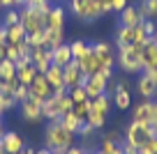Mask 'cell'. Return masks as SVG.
<instances>
[{
  "label": "cell",
  "mask_w": 157,
  "mask_h": 154,
  "mask_svg": "<svg viewBox=\"0 0 157 154\" xmlns=\"http://www.w3.org/2000/svg\"><path fill=\"white\" fill-rule=\"evenodd\" d=\"M72 145H76V136L69 134L58 120L46 124V129H44V147L49 149V152H65V149H69Z\"/></svg>",
  "instance_id": "cell-1"
},
{
  "label": "cell",
  "mask_w": 157,
  "mask_h": 154,
  "mask_svg": "<svg viewBox=\"0 0 157 154\" xmlns=\"http://www.w3.org/2000/svg\"><path fill=\"white\" fill-rule=\"evenodd\" d=\"M69 12H72V16L76 21H81V23H95V21H99L102 16L111 14L99 0H74V2H69Z\"/></svg>",
  "instance_id": "cell-2"
},
{
  "label": "cell",
  "mask_w": 157,
  "mask_h": 154,
  "mask_svg": "<svg viewBox=\"0 0 157 154\" xmlns=\"http://www.w3.org/2000/svg\"><path fill=\"white\" fill-rule=\"evenodd\" d=\"M116 64L127 76H139L143 72L141 46H120L116 48Z\"/></svg>",
  "instance_id": "cell-3"
},
{
  "label": "cell",
  "mask_w": 157,
  "mask_h": 154,
  "mask_svg": "<svg viewBox=\"0 0 157 154\" xmlns=\"http://www.w3.org/2000/svg\"><path fill=\"white\" fill-rule=\"evenodd\" d=\"M69 111H72V99L67 97V90L53 92V94L42 104V115H44V120H49V122L60 120V117H63L65 113H69Z\"/></svg>",
  "instance_id": "cell-4"
},
{
  "label": "cell",
  "mask_w": 157,
  "mask_h": 154,
  "mask_svg": "<svg viewBox=\"0 0 157 154\" xmlns=\"http://www.w3.org/2000/svg\"><path fill=\"white\" fill-rule=\"evenodd\" d=\"M152 136H157L155 127L146 124V122H136V120H129V124L125 127V131H123V140H125V143H129L132 147H136V149L143 147Z\"/></svg>",
  "instance_id": "cell-5"
},
{
  "label": "cell",
  "mask_w": 157,
  "mask_h": 154,
  "mask_svg": "<svg viewBox=\"0 0 157 154\" xmlns=\"http://www.w3.org/2000/svg\"><path fill=\"white\" fill-rule=\"evenodd\" d=\"M44 14H46V12L35 9V7H30V5L19 7V23L23 25L25 35L44 32Z\"/></svg>",
  "instance_id": "cell-6"
},
{
  "label": "cell",
  "mask_w": 157,
  "mask_h": 154,
  "mask_svg": "<svg viewBox=\"0 0 157 154\" xmlns=\"http://www.w3.org/2000/svg\"><path fill=\"white\" fill-rule=\"evenodd\" d=\"M146 39H148V35H146V30H143L141 25H136V28L118 25V30H116V48H120V46H141Z\"/></svg>",
  "instance_id": "cell-7"
},
{
  "label": "cell",
  "mask_w": 157,
  "mask_h": 154,
  "mask_svg": "<svg viewBox=\"0 0 157 154\" xmlns=\"http://www.w3.org/2000/svg\"><path fill=\"white\" fill-rule=\"evenodd\" d=\"M132 120L155 124L157 122V104L155 99H141L136 106H132Z\"/></svg>",
  "instance_id": "cell-8"
},
{
  "label": "cell",
  "mask_w": 157,
  "mask_h": 154,
  "mask_svg": "<svg viewBox=\"0 0 157 154\" xmlns=\"http://www.w3.org/2000/svg\"><path fill=\"white\" fill-rule=\"evenodd\" d=\"M90 51L97 55V60L102 62V67L106 69H116V46L111 42H93Z\"/></svg>",
  "instance_id": "cell-9"
},
{
  "label": "cell",
  "mask_w": 157,
  "mask_h": 154,
  "mask_svg": "<svg viewBox=\"0 0 157 154\" xmlns=\"http://www.w3.org/2000/svg\"><path fill=\"white\" fill-rule=\"evenodd\" d=\"M109 81H111V76H106V74H93V76L86 78L83 83V90L88 92V97L93 99V97H99V94H106L109 90Z\"/></svg>",
  "instance_id": "cell-10"
},
{
  "label": "cell",
  "mask_w": 157,
  "mask_h": 154,
  "mask_svg": "<svg viewBox=\"0 0 157 154\" xmlns=\"http://www.w3.org/2000/svg\"><path fill=\"white\" fill-rule=\"evenodd\" d=\"M65 23H67V12H65L63 5H51L44 14V28L49 30H65Z\"/></svg>",
  "instance_id": "cell-11"
},
{
  "label": "cell",
  "mask_w": 157,
  "mask_h": 154,
  "mask_svg": "<svg viewBox=\"0 0 157 154\" xmlns=\"http://www.w3.org/2000/svg\"><path fill=\"white\" fill-rule=\"evenodd\" d=\"M16 81L21 83V85H30V83L35 81V76H37V67L33 64V60H30V55H23L21 60H16Z\"/></svg>",
  "instance_id": "cell-12"
},
{
  "label": "cell",
  "mask_w": 157,
  "mask_h": 154,
  "mask_svg": "<svg viewBox=\"0 0 157 154\" xmlns=\"http://www.w3.org/2000/svg\"><path fill=\"white\" fill-rule=\"evenodd\" d=\"M19 113H21V117H23L25 122L44 120V115H42V101H37L35 97H28V99L21 101L19 104Z\"/></svg>",
  "instance_id": "cell-13"
},
{
  "label": "cell",
  "mask_w": 157,
  "mask_h": 154,
  "mask_svg": "<svg viewBox=\"0 0 157 154\" xmlns=\"http://www.w3.org/2000/svg\"><path fill=\"white\" fill-rule=\"evenodd\" d=\"M113 106L118 108V111H129L132 108V97H129V85L127 81H118L116 85H113Z\"/></svg>",
  "instance_id": "cell-14"
},
{
  "label": "cell",
  "mask_w": 157,
  "mask_h": 154,
  "mask_svg": "<svg viewBox=\"0 0 157 154\" xmlns=\"http://www.w3.org/2000/svg\"><path fill=\"white\" fill-rule=\"evenodd\" d=\"M0 145H2V152L5 154H19L21 149L25 147V140H23V136H21L19 131L7 129L5 134H2V138H0Z\"/></svg>",
  "instance_id": "cell-15"
},
{
  "label": "cell",
  "mask_w": 157,
  "mask_h": 154,
  "mask_svg": "<svg viewBox=\"0 0 157 154\" xmlns=\"http://www.w3.org/2000/svg\"><path fill=\"white\" fill-rule=\"evenodd\" d=\"M28 90H30V97H35V99L42 101V104H44V101L53 94V87L49 85V81H46L44 74H37V76H35V81L28 85Z\"/></svg>",
  "instance_id": "cell-16"
},
{
  "label": "cell",
  "mask_w": 157,
  "mask_h": 154,
  "mask_svg": "<svg viewBox=\"0 0 157 154\" xmlns=\"http://www.w3.org/2000/svg\"><path fill=\"white\" fill-rule=\"evenodd\" d=\"M136 92L141 99H155L157 97V81L150 76V74L141 72L136 78Z\"/></svg>",
  "instance_id": "cell-17"
},
{
  "label": "cell",
  "mask_w": 157,
  "mask_h": 154,
  "mask_svg": "<svg viewBox=\"0 0 157 154\" xmlns=\"http://www.w3.org/2000/svg\"><path fill=\"white\" fill-rule=\"evenodd\" d=\"M28 55H30V60H33V64L37 67L39 74H44L46 69L53 64V62H51V51L46 46H33Z\"/></svg>",
  "instance_id": "cell-18"
},
{
  "label": "cell",
  "mask_w": 157,
  "mask_h": 154,
  "mask_svg": "<svg viewBox=\"0 0 157 154\" xmlns=\"http://www.w3.org/2000/svg\"><path fill=\"white\" fill-rule=\"evenodd\" d=\"M143 23V14L139 12V5H127L120 14H118V25L125 28H136Z\"/></svg>",
  "instance_id": "cell-19"
},
{
  "label": "cell",
  "mask_w": 157,
  "mask_h": 154,
  "mask_svg": "<svg viewBox=\"0 0 157 154\" xmlns=\"http://www.w3.org/2000/svg\"><path fill=\"white\" fill-rule=\"evenodd\" d=\"M63 74H65V87H67V90L78 87V85L86 83V74L81 72V67H78L76 62H69L67 67H63Z\"/></svg>",
  "instance_id": "cell-20"
},
{
  "label": "cell",
  "mask_w": 157,
  "mask_h": 154,
  "mask_svg": "<svg viewBox=\"0 0 157 154\" xmlns=\"http://www.w3.org/2000/svg\"><path fill=\"white\" fill-rule=\"evenodd\" d=\"M76 64L81 67V72L86 74V78L93 76V74H99L102 69H106V67H102V62L97 60V55H95L93 51H88V53H86L81 60H76Z\"/></svg>",
  "instance_id": "cell-21"
},
{
  "label": "cell",
  "mask_w": 157,
  "mask_h": 154,
  "mask_svg": "<svg viewBox=\"0 0 157 154\" xmlns=\"http://www.w3.org/2000/svg\"><path fill=\"white\" fill-rule=\"evenodd\" d=\"M44 76H46V81H49V85L53 87V92L67 90V87H65V74H63V67H58V64H51V67L44 72Z\"/></svg>",
  "instance_id": "cell-22"
},
{
  "label": "cell",
  "mask_w": 157,
  "mask_h": 154,
  "mask_svg": "<svg viewBox=\"0 0 157 154\" xmlns=\"http://www.w3.org/2000/svg\"><path fill=\"white\" fill-rule=\"evenodd\" d=\"M51 62L58 64V67H67L69 62H74L72 51H69V42L60 44L58 48H53V51H51Z\"/></svg>",
  "instance_id": "cell-23"
},
{
  "label": "cell",
  "mask_w": 157,
  "mask_h": 154,
  "mask_svg": "<svg viewBox=\"0 0 157 154\" xmlns=\"http://www.w3.org/2000/svg\"><path fill=\"white\" fill-rule=\"evenodd\" d=\"M111 104H113V99L109 94H99V97H93L90 99V111L93 113H99V115H104V117H109V111H111Z\"/></svg>",
  "instance_id": "cell-24"
},
{
  "label": "cell",
  "mask_w": 157,
  "mask_h": 154,
  "mask_svg": "<svg viewBox=\"0 0 157 154\" xmlns=\"http://www.w3.org/2000/svg\"><path fill=\"white\" fill-rule=\"evenodd\" d=\"M60 44H65V30L44 28V44H42V46H46L49 51H53V48H58Z\"/></svg>",
  "instance_id": "cell-25"
},
{
  "label": "cell",
  "mask_w": 157,
  "mask_h": 154,
  "mask_svg": "<svg viewBox=\"0 0 157 154\" xmlns=\"http://www.w3.org/2000/svg\"><path fill=\"white\" fill-rule=\"evenodd\" d=\"M16 106H19V101H16L14 92L7 90V87H2V90H0V115H5V113L14 111Z\"/></svg>",
  "instance_id": "cell-26"
},
{
  "label": "cell",
  "mask_w": 157,
  "mask_h": 154,
  "mask_svg": "<svg viewBox=\"0 0 157 154\" xmlns=\"http://www.w3.org/2000/svg\"><path fill=\"white\" fill-rule=\"evenodd\" d=\"M30 53V46L25 42H16V44H7V60H12V62H16V60H21L23 55Z\"/></svg>",
  "instance_id": "cell-27"
},
{
  "label": "cell",
  "mask_w": 157,
  "mask_h": 154,
  "mask_svg": "<svg viewBox=\"0 0 157 154\" xmlns=\"http://www.w3.org/2000/svg\"><path fill=\"white\" fill-rule=\"evenodd\" d=\"M99 152H104V154H125L123 152V143H118V140H111V138H106V136H102L99 138Z\"/></svg>",
  "instance_id": "cell-28"
},
{
  "label": "cell",
  "mask_w": 157,
  "mask_h": 154,
  "mask_svg": "<svg viewBox=\"0 0 157 154\" xmlns=\"http://www.w3.org/2000/svg\"><path fill=\"white\" fill-rule=\"evenodd\" d=\"M5 42H7V44L25 42V30H23V25L16 23V25H10V28H5Z\"/></svg>",
  "instance_id": "cell-29"
},
{
  "label": "cell",
  "mask_w": 157,
  "mask_h": 154,
  "mask_svg": "<svg viewBox=\"0 0 157 154\" xmlns=\"http://www.w3.org/2000/svg\"><path fill=\"white\" fill-rule=\"evenodd\" d=\"M0 78L5 81V85L7 83H12V81H16V64L12 62V60H0Z\"/></svg>",
  "instance_id": "cell-30"
},
{
  "label": "cell",
  "mask_w": 157,
  "mask_h": 154,
  "mask_svg": "<svg viewBox=\"0 0 157 154\" xmlns=\"http://www.w3.org/2000/svg\"><path fill=\"white\" fill-rule=\"evenodd\" d=\"M60 124H63L65 127V129H67L69 131V134H74V136H76L78 134V129H81V124H83V122H81V120H78V117L76 115H74V113L72 111H69V113H65V115L63 117H60Z\"/></svg>",
  "instance_id": "cell-31"
},
{
  "label": "cell",
  "mask_w": 157,
  "mask_h": 154,
  "mask_svg": "<svg viewBox=\"0 0 157 154\" xmlns=\"http://www.w3.org/2000/svg\"><path fill=\"white\" fill-rule=\"evenodd\" d=\"M69 51H72V58H74V62H76V60H81L90 51V44L86 42V39H74V42H69Z\"/></svg>",
  "instance_id": "cell-32"
},
{
  "label": "cell",
  "mask_w": 157,
  "mask_h": 154,
  "mask_svg": "<svg viewBox=\"0 0 157 154\" xmlns=\"http://www.w3.org/2000/svg\"><path fill=\"white\" fill-rule=\"evenodd\" d=\"M139 12L143 19H157V0H139Z\"/></svg>",
  "instance_id": "cell-33"
},
{
  "label": "cell",
  "mask_w": 157,
  "mask_h": 154,
  "mask_svg": "<svg viewBox=\"0 0 157 154\" xmlns=\"http://www.w3.org/2000/svg\"><path fill=\"white\" fill-rule=\"evenodd\" d=\"M67 97L72 99V106L74 104H83V101H88V92L83 90V85H78V87H72V90H67Z\"/></svg>",
  "instance_id": "cell-34"
},
{
  "label": "cell",
  "mask_w": 157,
  "mask_h": 154,
  "mask_svg": "<svg viewBox=\"0 0 157 154\" xmlns=\"http://www.w3.org/2000/svg\"><path fill=\"white\" fill-rule=\"evenodd\" d=\"M72 113H74L81 122H86V120H88V115H90V99L83 101V104H74V106H72Z\"/></svg>",
  "instance_id": "cell-35"
},
{
  "label": "cell",
  "mask_w": 157,
  "mask_h": 154,
  "mask_svg": "<svg viewBox=\"0 0 157 154\" xmlns=\"http://www.w3.org/2000/svg\"><path fill=\"white\" fill-rule=\"evenodd\" d=\"M19 23V9H5L2 12V19H0V25H5V28H10V25H16Z\"/></svg>",
  "instance_id": "cell-36"
},
{
  "label": "cell",
  "mask_w": 157,
  "mask_h": 154,
  "mask_svg": "<svg viewBox=\"0 0 157 154\" xmlns=\"http://www.w3.org/2000/svg\"><path fill=\"white\" fill-rule=\"evenodd\" d=\"M139 154H157V136H152L143 147H139Z\"/></svg>",
  "instance_id": "cell-37"
},
{
  "label": "cell",
  "mask_w": 157,
  "mask_h": 154,
  "mask_svg": "<svg viewBox=\"0 0 157 154\" xmlns=\"http://www.w3.org/2000/svg\"><path fill=\"white\" fill-rule=\"evenodd\" d=\"M12 92H14V97H16V101H19V104H21L23 99H28V97H30V90H28V85H21V83H19V85H16Z\"/></svg>",
  "instance_id": "cell-38"
},
{
  "label": "cell",
  "mask_w": 157,
  "mask_h": 154,
  "mask_svg": "<svg viewBox=\"0 0 157 154\" xmlns=\"http://www.w3.org/2000/svg\"><path fill=\"white\" fill-rule=\"evenodd\" d=\"M23 5H30V7H35V9H42V12H46L53 2L51 0H25Z\"/></svg>",
  "instance_id": "cell-39"
},
{
  "label": "cell",
  "mask_w": 157,
  "mask_h": 154,
  "mask_svg": "<svg viewBox=\"0 0 157 154\" xmlns=\"http://www.w3.org/2000/svg\"><path fill=\"white\" fill-rule=\"evenodd\" d=\"M141 28L146 30V35H148V37H155V30H157V23H155V19H143Z\"/></svg>",
  "instance_id": "cell-40"
},
{
  "label": "cell",
  "mask_w": 157,
  "mask_h": 154,
  "mask_svg": "<svg viewBox=\"0 0 157 154\" xmlns=\"http://www.w3.org/2000/svg\"><path fill=\"white\" fill-rule=\"evenodd\" d=\"M19 9V7H23V0H0V9Z\"/></svg>",
  "instance_id": "cell-41"
},
{
  "label": "cell",
  "mask_w": 157,
  "mask_h": 154,
  "mask_svg": "<svg viewBox=\"0 0 157 154\" xmlns=\"http://www.w3.org/2000/svg\"><path fill=\"white\" fill-rule=\"evenodd\" d=\"M127 5H129V0H111V12L120 14V12H123Z\"/></svg>",
  "instance_id": "cell-42"
},
{
  "label": "cell",
  "mask_w": 157,
  "mask_h": 154,
  "mask_svg": "<svg viewBox=\"0 0 157 154\" xmlns=\"http://www.w3.org/2000/svg\"><path fill=\"white\" fill-rule=\"evenodd\" d=\"M65 154H90L86 147H81V145H72L69 149H65Z\"/></svg>",
  "instance_id": "cell-43"
},
{
  "label": "cell",
  "mask_w": 157,
  "mask_h": 154,
  "mask_svg": "<svg viewBox=\"0 0 157 154\" xmlns=\"http://www.w3.org/2000/svg\"><path fill=\"white\" fill-rule=\"evenodd\" d=\"M106 138H111V140H118V143H123V136H120V131L118 129H111V131H106Z\"/></svg>",
  "instance_id": "cell-44"
},
{
  "label": "cell",
  "mask_w": 157,
  "mask_h": 154,
  "mask_svg": "<svg viewBox=\"0 0 157 154\" xmlns=\"http://www.w3.org/2000/svg\"><path fill=\"white\" fill-rule=\"evenodd\" d=\"M7 131V127H5V117L0 115V138H2V134Z\"/></svg>",
  "instance_id": "cell-45"
},
{
  "label": "cell",
  "mask_w": 157,
  "mask_h": 154,
  "mask_svg": "<svg viewBox=\"0 0 157 154\" xmlns=\"http://www.w3.org/2000/svg\"><path fill=\"white\" fill-rule=\"evenodd\" d=\"M2 44H7L5 42V25H0V46H2Z\"/></svg>",
  "instance_id": "cell-46"
},
{
  "label": "cell",
  "mask_w": 157,
  "mask_h": 154,
  "mask_svg": "<svg viewBox=\"0 0 157 154\" xmlns=\"http://www.w3.org/2000/svg\"><path fill=\"white\" fill-rule=\"evenodd\" d=\"M19 154H35V147H28V145H25V147L23 149H21V152Z\"/></svg>",
  "instance_id": "cell-47"
},
{
  "label": "cell",
  "mask_w": 157,
  "mask_h": 154,
  "mask_svg": "<svg viewBox=\"0 0 157 154\" xmlns=\"http://www.w3.org/2000/svg\"><path fill=\"white\" fill-rule=\"evenodd\" d=\"M35 154H53V152H49L46 147H42V149H35Z\"/></svg>",
  "instance_id": "cell-48"
},
{
  "label": "cell",
  "mask_w": 157,
  "mask_h": 154,
  "mask_svg": "<svg viewBox=\"0 0 157 154\" xmlns=\"http://www.w3.org/2000/svg\"><path fill=\"white\" fill-rule=\"evenodd\" d=\"M90 154H104V152H99V149H93V152H90Z\"/></svg>",
  "instance_id": "cell-49"
},
{
  "label": "cell",
  "mask_w": 157,
  "mask_h": 154,
  "mask_svg": "<svg viewBox=\"0 0 157 154\" xmlns=\"http://www.w3.org/2000/svg\"><path fill=\"white\" fill-rule=\"evenodd\" d=\"M155 42H157V30H155Z\"/></svg>",
  "instance_id": "cell-50"
},
{
  "label": "cell",
  "mask_w": 157,
  "mask_h": 154,
  "mask_svg": "<svg viewBox=\"0 0 157 154\" xmlns=\"http://www.w3.org/2000/svg\"><path fill=\"white\" fill-rule=\"evenodd\" d=\"M0 154H2V145H0Z\"/></svg>",
  "instance_id": "cell-51"
},
{
  "label": "cell",
  "mask_w": 157,
  "mask_h": 154,
  "mask_svg": "<svg viewBox=\"0 0 157 154\" xmlns=\"http://www.w3.org/2000/svg\"><path fill=\"white\" fill-rule=\"evenodd\" d=\"M69 2H74V0H69Z\"/></svg>",
  "instance_id": "cell-52"
},
{
  "label": "cell",
  "mask_w": 157,
  "mask_h": 154,
  "mask_svg": "<svg viewBox=\"0 0 157 154\" xmlns=\"http://www.w3.org/2000/svg\"><path fill=\"white\" fill-rule=\"evenodd\" d=\"M2 154H5V152H2Z\"/></svg>",
  "instance_id": "cell-53"
}]
</instances>
